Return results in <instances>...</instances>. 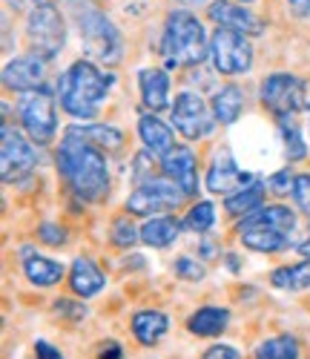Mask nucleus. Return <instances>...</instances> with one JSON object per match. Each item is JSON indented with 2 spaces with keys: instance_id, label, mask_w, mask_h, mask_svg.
<instances>
[{
  "instance_id": "nucleus-19",
  "label": "nucleus",
  "mask_w": 310,
  "mask_h": 359,
  "mask_svg": "<svg viewBox=\"0 0 310 359\" xmlns=\"http://www.w3.org/2000/svg\"><path fill=\"white\" fill-rule=\"evenodd\" d=\"M253 227H262V230H276V233H285L290 236L296 230V213L285 204H270V207H262V210L244 216L238 222V230H253Z\"/></svg>"
},
{
  "instance_id": "nucleus-28",
  "label": "nucleus",
  "mask_w": 310,
  "mask_h": 359,
  "mask_svg": "<svg viewBox=\"0 0 310 359\" xmlns=\"http://www.w3.org/2000/svg\"><path fill=\"white\" fill-rule=\"evenodd\" d=\"M67 133L95 144L98 149H107V153H112V149H121L123 147V133L118 127H107V124H92V127H69Z\"/></svg>"
},
{
  "instance_id": "nucleus-40",
  "label": "nucleus",
  "mask_w": 310,
  "mask_h": 359,
  "mask_svg": "<svg viewBox=\"0 0 310 359\" xmlns=\"http://www.w3.org/2000/svg\"><path fill=\"white\" fill-rule=\"evenodd\" d=\"M288 4H290V9H293L296 15H302V18L310 12V0H288Z\"/></svg>"
},
{
  "instance_id": "nucleus-30",
  "label": "nucleus",
  "mask_w": 310,
  "mask_h": 359,
  "mask_svg": "<svg viewBox=\"0 0 310 359\" xmlns=\"http://www.w3.org/2000/svg\"><path fill=\"white\" fill-rule=\"evenodd\" d=\"M215 224V207L213 201H196L190 207V213L184 216V227L193 230V233H210Z\"/></svg>"
},
{
  "instance_id": "nucleus-43",
  "label": "nucleus",
  "mask_w": 310,
  "mask_h": 359,
  "mask_svg": "<svg viewBox=\"0 0 310 359\" xmlns=\"http://www.w3.org/2000/svg\"><path fill=\"white\" fill-rule=\"evenodd\" d=\"M35 4H38V6H41V4H52V0H35Z\"/></svg>"
},
{
  "instance_id": "nucleus-14",
  "label": "nucleus",
  "mask_w": 310,
  "mask_h": 359,
  "mask_svg": "<svg viewBox=\"0 0 310 359\" xmlns=\"http://www.w3.org/2000/svg\"><path fill=\"white\" fill-rule=\"evenodd\" d=\"M256 178L250 172H241L230 156V149H219L210 161L207 170V190L210 193H222V196H233L238 190H244L247 184H253Z\"/></svg>"
},
{
  "instance_id": "nucleus-36",
  "label": "nucleus",
  "mask_w": 310,
  "mask_h": 359,
  "mask_svg": "<svg viewBox=\"0 0 310 359\" xmlns=\"http://www.w3.org/2000/svg\"><path fill=\"white\" fill-rule=\"evenodd\" d=\"M38 238L43 245H52V248H58V245H64L67 238H69V233L60 227V224H55V222H43L41 227H38Z\"/></svg>"
},
{
  "instance_id": "nucleus-25",
  "label": "nucleus",
  "mask_w": 310,
  "mask_h": 359,
  "mask_svg": "<svg viewBox=\"0 0 310 359\" xmlns=\"http://www.w3.org/2000/svg\"><path fill=\"white\" fill-rule=\"evenodd\" d=\"M264 190H267V184H262V182L247 184L244 190L227 196L224 210H227L230 216H238V219H244V216H250V213L262 210V207H264Z\"/></svg>"
},
{
  "instance_id": "nucleus-39",
  "label": "nucleus",
  "mask_w": 310,
  "mask_h": 359,
  "mask_svg": "<svg viewBox=\"0 0 310 359\" xmlns=\"http://www.w3.org/2000/svg\"><path fill=\"white\" fill-rule=\"evenodd\" d=\"M35 356L38 359H64V353H60L55 345H49L46 339H38L35 342Z\"/></svg>"
},
{
  "instance_id": "nucleus-34",
  "label": "nucleus",
  "mask_w": 310,
  "mask_h": 359,
  "mask_svg": "<svg viewBox=\"0 0 310 359\" xmlns=\"http://www.w3.org/2000/svg\"><path fill=\"white\" fill-rule=\"evenodd\" d=\"M52 313L58 316H64L69 322H83L89 316L86 305L83 302H72V299H58V302H52Z\"/></svg>"
},
{
  "instance_id": "nucleus-27",
  "label": "nucleus",
  "mask_w": 310,
  "mask_h": 359,
  "mask_svg": "<svg viewBox=\"0 0 310 359\" xmlns=\"http://www.w3.org/2000/svg\"><path fill=\"white\" fill-rule=\"evenodd\" d=\"M270 285L278 287V290H307L310 287V259H302L296 264H288V267H278L270 276Z\"/></svg>"
},
{
  "instance_id": "nucleus-42",
  "label": "nucleus",
  "mask_w": 310,
  "mask_h": 359,
  "mask_svg": "<svg viewBox=\"0 0 310 359\" xmlns=\"http://www.w3.org/2000/svg\"><path fill=\"white\" fill-rule=\"evenodd\" d=\"M175 4H181V6H198V4H204V0H175Z\"/></svg>"
},
{
  "instance_id": "nucleus-16",
  "label": "nucleus",
  "mask_w": 310,
  "mask_h": 359,
  "mask_svg": "<svg viewBox=\"0 0 310 359\" xmlns=\"http://www.w3.org/2000/svg\"><path fill=\"white\" fill-rule=\"evenodd\" d=\"M20 267H23V276L35 287H52V285H58L60 279L67 276L64 264L43 256V253H38V250H32L29 245L20 248Z\"/></svg>"
},
{
  "instance_id": "nucleus-5",
  "label": "nucleus",
  "mask_w": 310,
  "mask_h": 359,
  "mask_svg": "<svg viewBox=\"0 0 310 359\" xmlns=\"http://www.w3.org/2000/svg\"><path fill=\"white\" fill-rule=\"evenodd\" d=\"M55 98H58V93H52L49 86H38V89H32V93L20 95V104H18L20 124L35 144H49L58 133Z\"/></svg>"
},
{
  "instance_id": "nucleus-11",
  "label": "nucleus",
  "mask_w": 310,
  "mask_h": 359,
  "mask_svg": "<svg viewBox=\"0 0 310 359\" xmlns=\"http://www.w3.org/2000/svg\"><path fill=\"white\" fill-rule=\"evenodd\" d=\"M38 164L35 147L26 141V135L20 130H15L12 124H4L0 133V172H4V182L12 184L18 178L29 175Z\"/></svg>"
},
{
  "instance_id": "nucleus-32",
  "label": "nucleus",
  "mask_w": 310,
  "mask_h": 359,
  "mask_svg": "<svg viewBox=\"0 0 310 359\" xmlns=\"http://www.w3.org/2000/svg\"><path fill=\"white\" fill-rule=\"evenodd\" d=\"M112 245L115 248H121V250H130L135 242H138V238H141V230L130 222V219H115L112 222Z\"/></svg>"
},
{
  "instance_id": "nucleus-3",
  "label": "nucleus",
  "mask_w": 310,
  "mask_h": 359,
  "mask_svg": "<svg viewBox=\"0 0 310 359\" xmlns=\"http://www.w3.org/2000/svg\"><path fill=\"white\" fill-rule=\"evenodd\" d=\"M167 67H196L210 55V38L204 32V23L187 12L175 9L167 15L164 41H161Z\"/></svg>"
},
{
  "instance_id": "nucleus-38",
  "label": "nucleus",
  "mask_w": 310,
  "mask_h": 359,
  "mask_svg": "<svg viewBox=\"0 0 310 359\" xmlns=\"http://www.w3.org/2000/svg\"><path fill=\"white\" fill-rule=\"evenodd\" d=\"M201 359H241V353H238L233 345L219 342V345H210V348L204 351V356H201Z\"/></svg>"
},
{
  "instance_id": "nucleus-8",
  "label": "nucleus",
  "mask_w": 310,
  "mask_h": 359,
  "mask_svg": "<svg viewBox=\"0 0 310 359\" xmlns=\"http://www.w3.org/2000/svg\"><path fill=\"white\" fill-rule=\"evenodd\" d=\"M170 118H173V130L187 141L207 138L215 127L213 107H207V101L198 93H190V89H184V93L175 95V101L170 107Z\"/></svg>"
},
{
  "instance_id": "nucleus-15",
  "label": "nucleus",
  "mask_w": 310,
  "mask_h": 359,
  "mask_svg": "<svg viewBox=\"0 0 310 359\" xmlns=\"http://www.w3.org/2000/svg\"><path fill=\"white\" fill-rule=\"evenodd\" d=\"M207 15H210V20L219 26V29H230V32H238V35H247V38L264 32L262 18H256L250 9H244V6H238V4H230V0L210 4Z\"/></svg>"
},
{
  "instance_id": "nucleus-6",
  "label": "nucleus",
  "mask_w": 310,
  "mask_h": 359,
  "mask_svg": "<svg viewBox=\"0 0 310 359\" xmlns=\"http://www.w3.org/2000/svg\"><path fill=\"white\" fill-rule=\"evenodd\" d=\"M259 98L264 109H270L276 118H293L307 107V89L304 81H299L290 72H273L262 81Z\"/></svg>"
},
{
  "instance_id": "nucleus-1",
  "label": "nucleus",
  "mask_w": 310,
  "mask_h": 359,
  "mask_svg": "<svg viewBox=\"0 0 310 359\" xmlns=\"http://www.w3.org/2000/svg\"><path fill=\"white\" fill-rule=\"evenodd\" d=\"M58 172L81 201L98 204L109 193V167H107L104 149H98L95 144H89L72 133H67L64 141H60Z\"/></svg>"
},
{
  "instance_id": "nucleus-31",
  "label": "nucleus",
  "mask_w": 310,
  "mask_h": 359,
  "mask_svg": "<svg viewBox=\"0 0 310 359\" xmlns=\"http://www.w3.org/2000/svg\"><path fill=\"white\" fill-rule=\"evenodd\" d=\"M282 121V141H285V156L288 161H302L307 156V147L302 141V133L293 121H288V118H278Z\"/></svg>"
},
{
  "instance_id": "nucleus-20",
  "label": "nucleus",
  "mask_w": 310,
  "mask_h": 359,
  "mask_svg": "<svg viewBox=\"0 0 310 359\" xmlns=\"http://www.w3.org/2000/svg\"><path fill=\"white\" fill-rule=\"evenodd\" d=\"M138 135L144 141V147L155 156H167L170 149L175 147V135H173V127L167 121H161L155 112H147L138 118Z\"/></svg>"
},
{
  "instance_id": "nucleus-41",
  "label": "nucleus",
  "mask_w": 310,
  "mask_h": 359,
  "mask_svg": "<svg viewBox=\"0 0 310 359\" xmlns=\"http://www.w3.org/2000/svg\"><path fill=\"white\" fill-rule=\"evenodd\" d=\"M121 356H123V353H121V348H118L115 342H109V345L101 351V359H121Z\"/></svg>"
},
{
  "instance_id": "nucleus-44",
  "label": "nucleus",
  "mask_w": 310,
  "mask_h": 359,
  "mask_svg": "<svg viewBox=\"0 0 310 359\" xmlns=\"http://www.w3.org/2000/svg\"><path fill=\"white\" fill-rule=\"evenodd\" d=\"M241 4H253V0H241Z\"/></svg>"
},
{
  "instance_id": "nucleus-9",
  "label": "nucleus",
  "mask_w": 310,
  "mask_h": 359,
  "mask_svg": "<svg viewBox=\"0 0 310 359\" xmlns=\"http://www.w3.org/2000/svg\"><path fill=\"white\" fill-rule=\"evenodd\" d=\"M210 57L215 72H222L227 78L244 75L253 67V46L247 41V35L230 32V29H215L210 38Z\"/></svg>"
},
{
  "instance_id": "nucleus-22",
  "label": "nucleus",
  "mask_w": 310,
  "mask_h": 359,
  "mask_svg": "<svg viewBox=\"0 0 310 359\" xmlns=\"http://www.w3.org/2000/svg\"><path fill=\"white\" fill-rule=\"evenodd\" d=\"M181 224L184 222H178L175 216H152V219H147L141 224V242L147 248L164 250V248H170L175 238L181 236Z\"/></svg>"
},
{
  "instance_id": "nucleus-23",
  "label": "nucleus",
  "mask_w": 310,
  "mask_h": 359,
  "mask_svg": "<svg viewBox=\"0 0 310 359\" xmlns=\"http://www.w3.org/2000/svg\"><path fill=\"white\" fill-rule=\"evenodd\" d=\"M170 331V319L164 311H138L133 316V337L141 342V345H155V342H161L164 334Z\"/></svg>"
},
{
  "instance_id": "nucleus-26",
  "label": "nucleus",
  "mask_w": 310,
  "mask_h": 359,
  "mask_svg": "<svg viewBox=\"0 0 310 359\" xmlns=\"http://www.w3.org/2000/svg\"><path fill=\"white\" fill-rule=\"evenodd\" d=\"M253 359H302V348L293 334H278L262 339L253 351Z\"/></svg>"
},
{
  "instance_id": "nucleus-12",
  "label": "nucleus",
  "mask_w": 310,
  "mask_h": 359,
  "mask_svg": "<svg viewBox=\"0 0 310 359\" xmlns=\"http://www.w3.org/2000/svg\"><path fill=\"white\" fill-rule=\"evenodd\" d=\"M43 75H46V57L38 52H26L18 55L4 67V86L12 93H32V89L43 86Z\"/></svg>"
},
{
  "instance_id": "nucleus-13",
  "label": "nucleus",
  "mask_w": 310,
  "mask_h": 359,
  "mask_svg": "<svg viewBox=\"0 0 310 359\" xmlns=\"http://www.w3.org/2000/svg\"><path fill=\"white\" fill-rule=\"evenodd\" d=\"M161 172L187 198L198 196V164H196V156L190 147L175 144L167 156H161Z\"/></svg>"
},
{
  "instance_id": "nucleus-2",
  "label": "nucleus",
  "mask_w": 310,
  "mask_h": 359,
  "mask_svg": "<svg viewBox=\"0 0 310 359\" xmlns=\"http://www.w3.org/2000/svg\"><path fill=\"white\" fill-rule=\"evenodd\" d=\"M115 83V75L98 69L92 61H78L72 64L58 81V101L67 115L78 118V121H92L98 115L104 98Z\"/></svg>"
},
{
  "instance_id": "nucleus-18",
  "label": "nucleus",
  "mask_w": 310,
  "mask_h": 359,
  "mask_svg": "<svg viewBox=\"0 0 310 359\" xmlns=\"http://www.w3.org/2000/svg\"><path fill=\"white\" fill-rule=\"evenodd\" d=\"M107 285V276L101 267L92 262L89 256H78L69 267V287L78 299H92V296H98Z\"/></svg>"
},
{
  "instance_id": "nucleus-35",
  "label": "nucleus",
  "mask_w": 310,
  "mask_h": 359,
  "mask_svg": "<svg viewBox=\"0 0 310 359\" xmlns=\"http://www.w3.org/2000/svg\"><path fill=\"white\" fill-rule=\"evenodd\" d=\"M293 201L302 213H310V172H299L293 184Z\"/></svg>"
},
{
  "instance_id": "nucleus-24",
  "label": "nucleus",
  "mask_w": 310,
  "mask_h": 359,
  "mask_svg": "<svg viewBox=\"0 0 310 359\" xmlns=\"http://www.w3.org/2000/svg\"><path fill=\"white\" fill-rule=\"evenodd\" d=\"M210 107H213V115H215V121H219V124H236L241 109H244V93H241V86H236V83L222 86L219 93L213 95V104Z\"/></svg>"
},
{
  "instance_id": "nucleus-37",
  "label": "nucleus",
  "mask_w": 310,
  "mask_h": 359,
  "mask_svg": "<svg viewBox=\"0 0 310 359\" xmlns=\"http://www.w3.org/2000/svg\"><path fill=\"white\" fill-rule=\"evenodd\" d=\"M293 184H296V175H293L290 170H278V172H273V175L267 178V187H270L276 196L293 193Z\"/></svg>"
},
{
  "instance_id": "nucleus-7",
  "label": "nucleus",
  "mask_w": 310,
  "mask_h": 359,
  "mask_svg": "<svg viewBox=\"0 0 310 359\" xmlns=\"http://www.w3.org/2000/svg\"><path fill=\"white\" fill-rule=\"evenodd\" d=\"M26 38L32 43V52L43 55L46 61L55 57L67 43V26H64V15H60L52 4H41L29 12L26 20Z\"/></svg>"
},
{
  "instance_id": "nucleus-17",
  "label": "nucleus",
  "mask_w": 310,
  "mask_h": 359,
  "mask_svg": "<svg viewBox=\"0 0 310 359\" xmlns=\"http://www.w3.org/2000/svg\"><path fill=\"white\" fill-rule=\"evenodd\" d=\"M138 89H141V101L149 112L159 115L161 109H170V75L159 67H147L138 72Z\"/></svg>"
},
{
  "instance_id": "nucleus-29",
  "label": "nucleus",
  "mask_w": 310,
  "mask_h": 359,
  "mask_svg": "<svg viewBox=\"0 0 310 359\" xmlns=\"http://www.w3.org/2000/svg\"><path fill=\"white\" fill-rule=\"evenodd\" d=\"M288 238L285 233H276V230H262V227H253V230H241V245L250 248L256 253H278L288 248Z\"/></svg>"
},
{
  "instance_id": "nucleus-21",
  "label": "nucleus",
  "mask_w": 310,
  "mask_h": 359,
  "mask_svg": "<svg viewBox=\"0 0 310 359\" xmlns=\"http://www.w3.org/2000/svg\"><path fill=\"white\" fill-rule=\"evenodd\" d=\"M230 325V311L227 308H215V305H204L198 311L190 313L187 319V331L198 339H215L227 331Z\"/></svg>"
},
{
  "instance_id": "nucleus-33",
  "label": "nucleus",
  "mask_w": 310,
  "mask_h": 359,
  "mask_svg": "<svg viewBox=\"0 0 310 359\" xmlns=\"http://www.w3.org/2000/svg\"><path fill=\"white\" fill-rule=\"evenodd\" d=\"M173 271H175V276H178V279H187V282H201V279L207 276L204 264H201V262H196V259H190V256L175 259Z\"/></svg>"
},
{
  "instance_id": "nucleus-4",
  "label": "nucleus",
  "mask_w": 310,
  "mask_h": 359,
  "mask_svg": "<svg viewBox=\"0 0 310 359\" xmlns=\"http://www.w3.org/2000/svg\"><path fill=\"white\" fill-rule=\"evenodd\" d=\"M78 29H81V43L89 61H98L107 67H115L123 55V41L115 23L92 4L78 6Z\"/></svg>"
},
{
  "instance_id": "nucleus-10",
  "label": "nucleus",
  "mask_w": 310,
  "mask_h": 359,
  "mask_svg": "<svg viewBox=\"0 0 310 359\" xmlns=\"http://www.w3.org/2000/svg\"><path fill=\"white\" fill-rule=\"evenodd\" d=\"M184 196L170 178H149V182L138 184L130 198H127V213L130 216H167V210H175V207L181 204Z\"/></svg>"
}]
</instances>
